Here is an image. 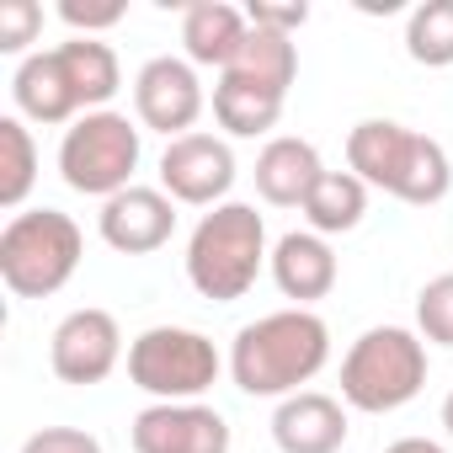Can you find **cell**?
Returning <instances> with one entry per match:
<instances>
[{"label":"cell","instance_id":"cell-1","mask_svg":"<svg viewBox=\"0 0 453 453\" xmlns=\"http://www.w3.org/2000/svg\"><path fill=\"white\" fill-rule=\"evenodd\" d=\"M331 363V326L315 310H273L235 331L230 379L257 400H288Z\"/></svg>","mask_w":453,"mask_h":453},{"label":"cell","instance_id":"cell-2","mask_svg":"<svg viewBox=\"0 0 453 453\" xmlns=\"http://www.w3.org/2000/svg\"><path fill=\"white\" fill-rule=\"evenodd\" d=\"M347 171L363 176L368 187L411 203V208H432L453 187L448 150L437 139L395 123V118H363L347 134Z\"/></svg>","mask_w":453,"mask_h":453},{"label":"cell","instance_id":"cell-3","mask_svg":"<svg viewBox=\"0 0 453 453\" xmlns=\"http://www.w3.org/2000/svg\"><path fill=\"white\" fill-rule=\"evenodd\" d=\"M267 224L251 203H219L197 219V230L187 241V283L213 299V304H235L257 288L267 267Z\"/></svg>","mask_w":453,"mask_h":453},{"label":"cell","instance_id":"cell-4","mask_svg":"<svg viewBox=\"0 0 453 453\" xmlns=\"http://www.w3.org/2000/svg\"><path fill=\"white\" fill-rule=\"evenodd\" d=\"M86 257L81 224L59 208H27L12 213L0 230V283L17 299H49L59 294Z\"/></svg>","mask_w":453,"mask_h":453},{"label":"cell","instance_id":"cell-5","mask_svg":"<svg viewBox=\"0 0 453 453\" xmlns=\"http://www.w3.org/2000/svg\"><path fill=\"white\" fill-rule=\"evenodd\" d=\"M426 384V342L405 326L363 331L342 357V400L368 416H389L411 405Z\"/></svg>","mask_w":453,"mask_h":453},{"label":"cell","instance_id":"cell-6","mask_svg":"<svg viewBox=\"0 0 453 453\" xmlns=\"http://www.w3.org/2000/svg\"><path fill=\"white\" fill-rule=\"evenodd\" d=\"M139 171V128L128 123V112H86L65 128L59 139V176L70 192L86 197H118L123 187H134Z\"/></svg>","mask_w":453,"mask_h":453},{"label":"cell","instance_id":"cell-7","mask_svg":"<svg viewBox=\"0 0 453 453\" xmlns=\"http://www.w3.org/2000/svg\"><path fill=\"white\" fill-rule=\"evenodd\" d=\"M219 347L203 331L187 326H150L144 336L128 342V379L134 389L155 395V400H203L219 384Z\"/></svg>","mask_w":453,"mask_h":453},{"label":"cell","instance_id":"cell-8","mask_svg":"<svg viewBox=\"0 0 453 453\" xmlns=\"http://www.w3.org/2000/svg\"><path fill=\"white\" fill-rule=\"evenodd\" d=\"M230 187H235V150H230V139L192 128V134L165 144V155H160V192L171 203L219 208Z\"/></svg>","mask_w":453,"mask_h":453},{"label":"cell","instance_id":"cell-9","mask_svg":"<svg viewBox=\"0 0 453 453\" xmlns=\"http://www.w3.org/2000/svg\"><path fill=\"white\" fill-rule=\"evenodd\" d=\"M203 107H208V96H203L197 65H187L176 54H160V59H150L134 75V112H139L144 128H155L165 139L192 134V123L203 118Z\"/></svg>","mask_w":453,"mask_h":453},{"label":"cell","instance_id":"cell-10","mask_svg":"<svg viewBox=\"0 0 453 453\" xmlns=\"http://www.w3.org/2000/svg\"><path fill=\"white\" fill-rule=\"evenodd\" d=\"M118 363H123V331L112 310H96V304L70 310L49 336V368L65 384H102Z\"/></svg>","mask_w":453,"mask_h":453},{"label":"cell","instance_id":"cell-11","mask_svg":"<svg viewBox=\"0 0 453 453\" xmlns=\"http://www.w3.org/2000/svg\"><path fill=\"white\" fill-rule=\"evenodd\" d=\"M134 453H230V421L203 400H155L128 426Z\"/></svg>","mask_w":453,"mask_h":453},{"label":"cell","instance_id":"cell-12","mask_svg":"<svg viewBox=\"0 0 453 453\" xmlns=\"http://www.w3.org/2000/svg\"><path fill=\"white\" fill-rule=\"evenodd\" d=\"M96 230L118 257H150L176 235V203L160 187H123L102 203Z\"/></svg>","mask_w":453,"mask_h":453},{"label":"cell","instance_id":"cell-13","mask_svg":"<svg viewBox=\"0 0 453 453\" xmlns=\"http://www.w3.org/2000/svg\"><path fill=\"white\" fill-rule=\"evenodd\" d=\"M273 442L283 453H342L347 442V405L320 389H299L273 411Z\"/></svg>","mask_w":453,"mask_h":453},{"label":"cell","instance_id":"cell-14","mask_svg":"<svg viewBox=\"0 0 453 453\" xmlns=\"http://www.w3.org/2000/svg\"><path fill=\"white\" fill-rule=\"evenodd\" d=\"M12 96H17L22 118L49 123V128H54V123H75V118H86L81 91H75L70 65H65L59 49H38V54H27V59L17 65V75H12Z\"/></svg>","mask_w":453,"mask_h":453},{"label":"cell","instance_id":"cell-15","mask_svg":"<svg viewBox=\"0 0 453 453\" xmlns=\"http://www.w3.org/2000/svg\"><path fill=\"white\" fill-rule=\"evenodd\" d=\"M251 38V17L241 6H224V0H192L181 6V49H187V65H203V70H230L241 59Z\"/></svg>","mask_w":453,"mask_h":453},{"label":"cell","instance_id":"cell-16","mask_svg":"<svg viewBox=\"0 0 453 453\" xmlns=\"http://www.w3.org/2000/svg\"><path fill=\"white\" fill-rule=\"evenodd\" d=\"M320 176H326V160L310 139L283 134V139H267V150L257 155V192L273 208H304Z\"/></svg>","mask_w":453,"mask_h":453},{"label":"cell","instance_id":"cell-17","mask_svg":"<svg viewBox=\"0 0 453 453\" xmlns=\"http://www.w3.org/2000/svg\"><path fill=\"white\" fill-rule=\"evenodd\" d=\"M273 283L283 288V299H294V310L326 299L336 288V251L326 246V235L315 230H294L273 246Z\"/></svg>","mask_w":453,"mask_h":453},{"label":"cell","instance_id":"cell-18","mask_svg":"<svg viewBox=\"0 0 453 453\" xmlns=\"http://www.w3.org/2000/svg\"><path fill=\"white\" fill-rule=\"evenodd\" d=\"M224 75H235V81H246V86H262V91H273V96H288V86L299 81V49H294L288 33L251 27L241 59L224 70Z\"/></svg>","mask_w":453,"mask_h":453},{"label":"cell","instance_id":"cell-19","mask_svg":"<svg viewBox=\"0 0 453 453\" xmlns=\"http://www.w3.org/2000/svg\"><path fill=\"white\" fill-rule=\"evenodd\" d=\"M283 102L288 96H273L262 86H246L235 75H219L213 86V118L224 134H235V139H257V134H273L278 118H283Z\"/></svg>","mask_w":453,"mask_h":453},{"label":"cell","instance_id":"cell-20","mask_svg":"<svg viewBox=\"0 0 453 453\" xmlns=\"http://www.w3.org/2000/svg\"><path fill=\"white\" fill-rule=\"evenodd\" d=\"M363 213H368V181L352 171H326L304 203V219L315 235H347L363 224Z\"/></svg>","mask_w":453,"mask_h":453},{"label":"cell","instance_id":"cell-21","mask_svg":"<svg viewBox=\"0 0 453 453\" xmlns=\"http://www.w3.org/2000/svg\"><path fill=\"white\" fill-rule=\"evenodd\" d=\"M59 54L70 65V81L81 91V107L86 112H107V102L123 86V65H118L112 43H102V38H70V43H59Z\"/></svg>","mask_w":453,"mask_h":453},{"label":"cell","instance_id":"cell-22","mask_svg":"<svg viewBox=\"0 0 453 453\" xmlns=\"http://www.w3.org/2000/svg\"><path fill=\"white\" fill-rule=\"evenodd\" d=\"M38 181V144L22 118H0V208H22Z\"/></svg>","mask_w":453,"mask_h":453},{"label":"cell","instance_id":"cell-23","mask_svg":"<svg viewBox=\"0 0 453 453\" xmlns=\"http://www.w3.org/2000/svg\"><path fill=\"white\" fill-rule=\"evenodd\" d=\"M405 54L426 70L453 65V0H421L405 22Z\"/></svg>","mask_w":453,"mask_h":453},{"label":"cell","instance_id":"cell-24","mask_svg":"<svg viewBox=\"0 0 453 453\" xmlns=\"http://www.w3.org/2000/svg\"><path fill=\"white\" fill-rule=\"evenodd\" d=\"M416 336L453 347V273H437L421 294H416Z\"/></svg>","mask_w":453,"mask_h":453},{"label":"cell","instance_id":"cell-25","mask_svg":"<svg viewBox=\"0 0 453 453\" xmlns=\"http://www.w3.org/2000/svg\"><path fill=\"white\" fill-rule=\"evenodd\" d=\"M43 33V6L38 0H0V54H27Z\"/></svg>","mask_w":453,"mask_h":453},{"label":"cell","instance_id":"cell-26","mask_svg":"<svg viewBox=\"0 0 453 453\" xmlns=\"http://www.w3.org/2000/svg\"><path fill=\"white\" fill-rule=\"evenodd\" d=\"M59 17L81 38H96V33H107V27L123 22V0H59Z\"/></svg>","mask_w":453,"mask_h":453},{"label":"cell","instance_id":"cell-27","mask_svg":"<svg viewBox=\"0 0 453 453\" xmlns=\"http://www.w3.org/2000/svg\"><path fill=\"white\" fill-rule=\"evenodd\" d=\"M22 453H102V442L81 426H43L22 442Z\"/></svg>","mask_w":453,"mask_h":453},{"label":"cell","instance_id":"cell-28","mask_svg":"<svg viewBox=\"0 0 453 453\" xmlns=\"http://www.w3.org/2000/svg\"><path fill=\"white\" fill-rule=\"evenodd\" d=\"M246 17H251V27H267V33H299L304 22H310V6L304 0H294V6H273V0H251L246 6Z\"/></svg>","mask_w":453,"mask_h":453},{"label":"cell","instance_id":"cell-29","mask_svg":"<svg viewBox=\"0 0 453 453\" xmlns=\"http://www.w3.org/2000/svg\"><path fill=\"white\" fill-rule=\"evenodd\" d=\"M384 453H442V442H432V437H400V442H389Z\"/></svg>","mask_w":453,"mask_h":453},{"label":"cell","instance_id":"cell-30","mask_svg":"<svg viewBox=\"0 0 453 453\" xmlns=\"http://www.w3.org/2000/svg\"><path fill=\"white\" fill-rule=\"evenodd\" d=\"M442 426H448V437H453V389H448V400H442Z\"/></svg>","mask_w":453,"mask_h":453}]
</instances>
